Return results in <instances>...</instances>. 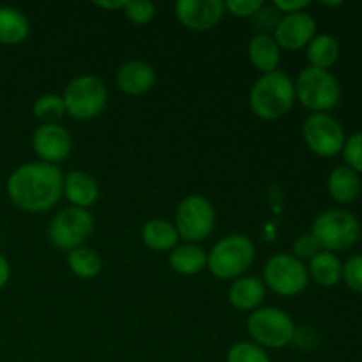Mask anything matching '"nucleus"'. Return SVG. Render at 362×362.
I'll return each mask as SVG.
<instances>
[{
  "label": "nucleus",
  "instance_id": "nucleus-1",
  "mask_svg": "<svg viewBox=\"0 0 362 362\" xmlns=\"http://www.w3.org/2000/svg\"><path fill=\"white\" fill-rule=\"evenodd\" d=\"M64 173L42 161L18 166L7 179V194L18 209L30 214L48 212L62 198Z\"/></svg>",
  "mask_w": 362,
  "mask_h": 362
},
{
  "label": "nucleus",
  "instance_id": "nucleus-2",
  "mask_svg": "<svg viewBox=\"0 0 362 362\" xmlns=\"http://www.w3.org/2000/svg\"><path fill=\"white\" fill-rule=\"evenodd\" d=\"M296 103V85L283 71L262 74L250 92V108L258 119L278 120L285 117Z\"/></svg>",
  "mask_w": 362,
  "mask_h": 362
},
{
  "label": "nucleus",
  "instance_id": "nucleus-3",
  "mask_svg": "<svg viewBox=\"0 0 362 362\" xmlns=\"http://www.w3.org/2000/svg\"><path fill=\"white\" fill-rule=\"evenodd\" d=\"M310 233L322 251L338 253L356 246L361 237V223L345 209H327L315 218Z\"/></svg>",
  "mask_w": 362,
  "mask_h": 362
},
{
  "label": "nucleus",
  "instance_id": "nucleus-4",
  "mask_svg": "<svg viewBox=\"0 0 362 362\" xmlns=\"http://www.w3.org/2000/svg\"><path fill=\"white\" fill-rule=\"evenodd\" d=\"M255 244L250 237L232 233L214 244L207 255V269L218 279H237L253 265Z\"/></svg>",
  "mask_w": 362,
  "mask_h": 362
},
{
  "label": "nucleus",
  "instance_id": "nucleus-5",
  "mask_svg": "<svg viewBox=\"0 0 362 362\" xmlns=\"http://www.w3.org/2000/svg\"><path fill=\"white\" fill-rule=\"evenodd\" d=\"M296 101L313 113H327L341 101V85L331 71L310 67L303 69L293 81Z\"/></svg>",
  "mask_w": 362,
  "mask_h": 362
},
{
  "label": "nucleus",
  "instance_id": "nucleus-6",
  "mask_svg": "<svg viewBox=\"0 0 362 362\" xmlns=\"http://www.w3.org/2000/svg\"><path fill=\"white\" fill-rule=\"evenodd\" d=\"M296 324L286 311L265 306L251 311L247 318V334L262 349H283L293 343Z\"/></svg>",
  "mask_w": 362,
  "mask_h": 362
},
{
  "label": "nucleus",
  "instance_id": "nucleus-7",
  "mask_svg": "<svg viewBox=\"0 0 362 362\" xmlns=\"http://www.w3.org/2000/svg\"><path fill=\"white\" fill-rule=\"evenodd\" d=\"M64 106L66 113L74 120H92L101 115L108 101L106 85L92 74H81L64 90Z\"/></svg>",
  "mask_w": 362,
  "mask_h": 362
},
{
  "label": "nucleus",
  "instance_id": "nucleus-8",
  "mask_svg": "<svg viewBox=\"0 0 362 362\" xmlns=\"http://www.w3.org/2000/svg\"><path fill=\"white\" fill-rule=\"evenodd\" d=\"M94 232V218L87 209L66 207L53 216L48 226V239L55 250L69 251L83 246Z\"/></svg>",
  "mask_w": 362,
  "mask_h": 362
},
{
  "label": "nucleus",
  "instance_id": "nucleus-9",
  "mask_svg": "<svg viewBox=\"0 0 362 362\" xmlns=\"http://www.w3.org/2000/svg\"><path fill=\"white\" fill-rule=\"evenodd\" d=\"M264 285L281 297H296L306 290L310 274L304 262L288 253L272 255L264 267Z\"/></svg>",
  "mask_w": 362,
  "mask_h": 362
},
{
  "label": "nucleus",
  "instance_id": "nucleus-10",
  "mask_svg": "<svg viewBox=\"0 0 362 362\" xmlns=\"http://www.w3.org/2000/svg\"><path fill=\"white\" fill-rule=\"evenodd\" d=\"M175 228L186 243L197 244L207 239L216 226V211L209 198L202 194H189L175 211Z\"/></svg>",
  "mask_w": 362,
  "mask_h": 362
},
{
  "label": "nucleus",
  "instance_id": "nucleus-11",
  "mask_svg": "<svg viewBox=\"0 0 362 362\" xmlns=\"http://www.w3.org/2000/svg\"><path fill=\"white\" fill-rule=\"evenodd\" d=\"M303 138L308 148L320 158H334L345 147V129L329 113H311L303 124Z\"/></svg>",
  "mask_w": 362,
  "mask_h": 362
},
{
  "label": "nucleus",
  "instance_id": "nucleus-12",
  "mask_svg": "<svg viewBox=\"0 0 362 362\" xmlns=\"http://www.w3.org/2000/svg\"><path fill=\"white\" fill-rule=\"evenodd\" d=\"M315 35H317V21L306 11L283 14L272 30L276 45L279 46V49H286V52L306 48Z\"/></svg>",
  "mask_w": 362,
  "mask_h": 362
},
{
  "label": "nucleus",
  "instance_id": "nucleus-13",
  "mask_svg": "<svg viewBox=\"0 0 362 362\" xmlns=\"http://www.w3.org/2000/svg\"><path fill=\"white\" fill-rule=\"evenodd\" d=\"M225 13V2L221 0H179L175 4L177 20L193 32L212 30Z\"/></svg>",
  "mask_w": 362,
  "mask_h": 362
},
{
  "label": "nucleus",
  "instance_id": "nucleus-14",
  "mask_svg": "<svg viewBox=\"0 0 362 362\" xmlns=\"http://www.w3.org/2000/svg\"><path fill=\"white\" fill-rule=\"evenodd\" d=\"M32 148L39 161L59 165L69 158L73 141L66 127L60 124H41L32 134Z\"/></svg>",
  "mask_w": 362,
  "mask_h": 362
},
{
  "label": "nucleus",
  "instance_id": "nucleus-15",
  "mask_svg": "<svg viewBox=\"0 0 362 362\" xmlns=\"http://www.w3.org/2000/svg\"><path fill=\"white\" fill-rule=\"evenodd\" d=\"M117 87L127 95H141L156 85V71L144 60H129L117 71Z\"/></svg>",
  "mask_w": 362,
  "mask_h": 362
},
{
  "label": "nucleus",
  "instance_id": "nucleus-16",
  "mask_svg": "<svg viewBox=\"0 0 362 362\" xmlns=\"http://www.w3.org/2000/svg\"><path fill=\"white\" fill-rule=\"evenodd\" d=\"M64 197L69 200L71 207L88 209L99 198V186L95 179L81 170H73L64 175Z\"/></svg>",
  "mask_w": 362,
  "mask_h": 362
},
{
  "label": "nucleus",
  "instance_id": "nucleus-17",
  "mask_svg": "<svg viewBox=\"0 0 362 362\" xmlns=\"http://www.w3.org/2000/svg\"><path fill=\"white\" fill-rule=\"evenodd\" d=\"M264 281L257 276H240L233 279L228 290V300L235 310L239 311H255L260 308L265 299Z\"/></svg>",
  "mask_w": 362,
  "mask_h": 362
},
{
  "label": "nucleus",
  "instance_id": "nucleus-18",
  "mask_svg": "<svg viewBox=\"0 0 362 362\" xmlns=\"http://www.w3.org/2000/svg\"><path fill=\"white\" fill-rule=\"evenodd\" d=\"M327 191L338 204H354L361 197V175L346 165L336 166L327 179Z\"/></svg>",
  "mask_w": 362,
  "mask_h": 362
},
{
  "label": "nucleus",
  "instance_id": "nucleus-19",
  "mask_svg": "<svg viewBox=\"0 0 362 362\" xmlns=\"http://www.w3.org/2000/svg\"><path fill=\"white\" fill-rule=\"evenodd\" d=\"M247 57L262 74H267L278 71L279 62H281V49L276 45L272 35L257 34L247 46Z\"/></svg>",
  "mask_w": 362,
  "mask_h": 362
},
{
  "label": "nucleus",
  "instance_id": "nucleus-20",
  "mask_svg": "<svg viewBox=\"0 0 362 362\" xmlns=\"http://www.w3.org/2000/svg\"><path fill=\"white\" fill-rule=\"evenodd\" d=\"M168 262L177 274L194 276L207 269V253L197 244L184 243L170 251Z\"/></svg>",
  "mask_w": 362,
  "mask_h": 362
},
{
  "label": "nucleus",
  "instance_id": "nucleus-21",
  "mask_svg": "<svg viewBox=\"0 0 362 362\" xmlns=\"http://www.w3.org/2000/svg\"><path fill=\"white\" fill-rule=\"evenodd\" d=\"M141 240L152 251H172L179 246V232L175 225L166 219H148L141 228Z\"/></svg>",
  "mask_w": 362,
  "mask_h": 362
},
{
  "label": "nucleus",
  "instance_id": "nucleus-22",
  "mask_svg": "<svg viewBox=\"0 0 362 362\" xmlns=\"http://www.w3.org/2000/svg\"><path fill=\"white\" fill-rule=\"evenodd\" d=\"M308 274L317 285L327 286V288L336 286L343 279V262L336 253L320 251L310 260Z\"/></svg>",
  "mask_w": 362,
  "mask_h": 362
},
{
  "label": "nucleus",
  "instance_id": "nucleus-23",
  "mask_svg": "<svg viewBox=\"0 0 362 362\" xmlns=\"http://www.w3.org/2000/svg\"><path fill=\"white\" fill-rule=\"evenodd\" d=\"M306 57L310 67L329 71L339 59V42L331 34H318L306 46Z\"/></svg>",
  "mask_w": 362,
  "mask_h": 362
},
{
  "label": "nucleus",
  "instance_id": "nucleus-24",
  "mask_svg": "<svg viewBox=\"0 0 362 362\" xmlns=\"http://www.w3.org/2000/svg\"><path fill=\"white\" fill-rule=\"evenodd\" d=\"M28 32L30 23L20 9L0 7V45H20L28 37Z\"/></svg>",
  "mask_w": 362,
  "mask_h": 362
},
{
  "label": "nucleus",
  "instance_id": "nucleus-25",
  "mask_svg": "<svg viewBox=\"0 0 362 362\" xmlns=\"http://www.w3.org/2000/svg\"><path fill=\"white\" fill-rule=\"evenodd\" d=\"M67 265L76 278L92 279L101 272L103 260L95 250L88 246H80L67 253Z\"/></svg>",
  "mask_w": 362,
  "mask_h": 362
},
{
  "label": "nucleus",
  "instance_id": "nucleus-26",
  "mask_svg": "<svg viewBox=\"0 0 362 362\" xmlns=\"http://www.w3.org/2000/svg\"><path fill=\"white\" fill-rule=\"evenodd\" d=\"M32 112H34V117L41 124H59V120L66 115V106H64L62 95H41V98L35 99Z\"/></svg>",
  "mask_w": 362,
  "mask_h": 362
},
{
  "label": "nucleus",
  "instance_id": "nucleus-27",
  "mask_svg": "<svg viewBox=\"0 0 362 362\" xmlns=\"http://www.w3.org/2000/svg\"><path fill=\"white\" fill-rule=\"evenodd\" d=\"M226 362H271L265 349L253 341H239L228 350Z\"/></svg>",
  "mask_w": 362,
  "mask_h": 362
},
{
  "label": "nucleus",
  "instance_id": "nucleus-28",
  "mask_svg": "<svg viewBox=\"0 0 362 362\" xmlns=\"http://www.w3.org/2000/svg\"><path fill=\"white\" fill-rule=\"evenodd\" d=\"M124 14L134 25H147L154 20L156 6L148 0H131L124 7Z\"/></svg>",
  "mask_w": 362,
  "mask_h": 362
},
{
  "label": "nucleus",
  "instance_id": "nucleus-29",
  "mask_svg": "<svg viewBox=\"0 0 362 362\" xmlns=\"http://www.w3.org/2000/svg\"><path fill=\"white\" fill-rule=\"evenodd\" d=\"M343 159L349 168L362 175V131L354 133L352 136L346 138L345 147H343Z\"/></svg>",
  "mask_w": 362,
  "mask_h": 362
},
{
  "label": "nucleus",
  "instance_id": "nucleus-30",
  "mask_svg": "<svg viewBox=\"0 0 362 362\" xmlns=\"http://www.w3.org/2000/svg\"><path fill=\"white\" fill-rule=\"evenodd\" d=\"M343 281L352 292L362 293V253L354 255L343 264Z\"/></svg>",
  "mask_w": 362,
  "mask_h": 362
},
{
  "label": "nucleus",
  "instance_id": "nucleus-31",
  "mask_svg": "<svg viewBox=\"0 0 362 362\" xmlns=\"http://www.w3.org/2000/svg\"><path fill=\"white\" fill-rule=\"evenodd\" d=\"M320 246H318L317 239L311 233H303L293 240V257L299 258L300 262H310L315 255L320 253Z\"/></svg>",
  "mask_w": 362,
  "mask_h": 362
},
{
  "label": "nucleus",
  "instance_id": "nucleus-32",
  "mask_svg": "<svg viewBox=\"0 0 362 362\" xmlns=\"http://www.w3.org/2000/svg\"><path fill=\"white\" fill-rule=\"evenodd\" d=\"M264 7L262 0H228L225 2V11L237 18H253Z\"/></svg>",
  "mask_w": 362,
  "mask_h": 362
},
{
  "label": "nucleus",
  "instance_id": "nucleus-33",
  "mask_svg": "<svg viewBox=\"0 0 362 362\" xmlns=\"http://www.w3.org/2000/svg\"><path fill=\"white\" fill-rule=\"evenodd\" d=\"M272 6L279 14H293L306 11V7H310V0H274Z\"/></svg>",
  "mask_w": 362,
  "mask_h": 362
},
{
  "label": "nucleus",
  "instance_id": "nucleus-34",
  "mask_svg": "<svg viewBox=\"0 0 362 362\" xmlns=\"http://www.w3.org/2000/svg\"><path fill=\"white\" fill-rule=\"evenodd\" d=\"M9 276H11V269H9V262L0 255V290L7 285L9 281Z\"/></svg>",
  "mask_w": 362,
  "mask_h": 362
},
{
  "label": "nucleus",
  "instance_id": "nucleus-35",
  "mask_svg": "<svg viewBox=\"0 0 362 362\" xmlns=\"http://www.w3.org/2000/svg\"><path fill=\"white\" fill-rule=\"evenodd\" d=\"M127 4V0H117V2H94L95 7H101V9L106 11H119L124 9Z\"/></svg>",
  "mask_w": 362,
  "mask_h": 362
},
{
  "label": "nucleus",
  "instance_id": "nucleus-36",
  "mask_svg": "<svg viewBox=\"0 0 362 362\" xmlns=\"http://www.w3.org/2000/svg\"><path fill=\"white\" fill-rule=\"evenodd\" d=\"M322 6H325V7H339V6H343V2H320Z\"/></svg>",
  "mask_w": 362,
  "mask_h": 362
}]
</instances>
